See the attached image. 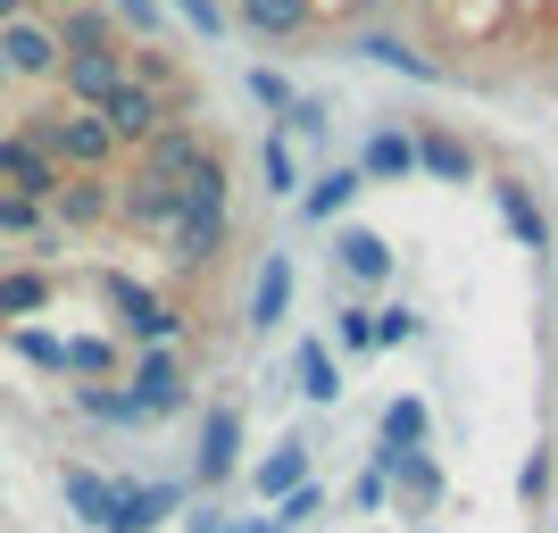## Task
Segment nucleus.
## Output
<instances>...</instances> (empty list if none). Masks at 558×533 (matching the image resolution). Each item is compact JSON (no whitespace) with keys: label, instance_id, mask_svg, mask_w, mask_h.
Returning <instances> with one entry per match:
<instances>
[{"label":"nucleus","instance_id":"nucleus-22","mask_svg":"<svg viewBox=\"0 0 558 533\" xmlns=\"http://www.w3.org/2000/svg\"><path fill=\"white\" fill-rule=\"evenodd\" d=\"M492 209H500V226L525 242V251H550V217H542V201H534V184H517V175H500L492 184Z\"/></svg>","mask_w":558,"mask_h":533},{"label":"nucleus","instance_id":"nucleus-13","mask_svg":"<svg viewBox=\"0 0 558 533\" xmlns=\"http://www.w3.org/2000/svg\"><path fill=\"white\" fill-rule=\"evenodd\" d=\"M184 500H192L184 475H159V484H125V492H117L109 533H159L167 517H184Z\"/></svg>","mask_w":558,"mask_h":533},{"label":"nucleus","instance_id":"nucleus-2","mask_svg":"<svg viewBox=\"0 0 558 533\" xmlns=\"http://www.w3.org/2000/svg\"><path fill=\"white\" fill-rule=\"evenodd\" d=\"M100 301L117 308V334H125L134 350H175L184 342V301H167V292H150V283L100 276Z\"/></svg>","mask_w":558,"mask_h":533},{"label":"nucleus","instance_id":"nucleus-11","mask_svg":"<svg viewBox=\"0 0 558 533\" xmlns=\"http://www.w3.org/2000/svg\"><path fill=\"white\" fill-rule=\"evenodd\" d=\"M242 475V400H217L201 417V450H192V484H233Z\"/></svg>","mask_w":558,"mask_h":533},{"label":"nucleus","instance_id":"nucleus-10","mask_svg":"<svg viewBox=\"0 0 558 533\" xmlns=\"http://www.w3.org/2000/svg\"><path fill=\"white\" fill-rule=\"evenodd\" d=\"M217 159H226V150H217L192 117H184V125H167L150 150H134V167H142V175H159V184H192V175H201V167H217Z\"/></svg>","mask_w":558,"mask_h":533},{"label":"nucleus","instance_id":"nucleus-31","mask_svg":"<svg viewBox=\"0 0 558 533\" xmlns=\"http://www.w3.org/2000/svg\"><path fill=\"white\" fill-rule=\"evenodd\" d=\"M258 175H267V192H276V201H301V192H308L301 150H292L283 134H267V142H258Z\"/></svg>","mask_w":558,"mask_h":533},{"label":"nucleus","instance_id":"nucleus-9","mask_svg":"<svg viewBox=\"0 0 558 533\" xmlns=\"http://www.w3.org/2000/svg\"><path fill=\"white\" fill-rule=\"evenodd\" d=\"M0 59H9V75H17V84H59L68 43H59V25H50V17H17L9 34H0Z\"/></svg>","mask_w":558,"mask_h":533},{"label":"nucleus","instance_id":"nucleus-16","mask_svg":"<svg viewBox=\"0 0 558 533\" xmlns=\"http://www.w3.org/2000/svg\"><path fill=\"white\" fill-rule=\"evenodd\" d=\"M292 251H267L258 258V276H251V301H242V325H251V334H276L283 317H292Z\"/></svg>","mask_w":558,"mask_h":533},{"label":"nucleus","instance_id":"nucleus-24","mask_svg":"<svg viewBox=\"0 0 558 533\" xmlns=\"http://www.w3.org/2000/svg\"><path fill=\"white\" fill-rule=\"evenodd\" d=\"M367 192V175H359V159L350 167H326V175H308V192H301V217L308 226H342V209Z\"/></svg>","mask_w":558,"mask_h":533},{"label":"nucleus","instance_id":"nucleus-1","mask_svg":"<svg viewBox=\"0 0 558 533\" xmlns=\"http://www.w3.org/2000/svg\"><path fill=\"white\" fill-rule=\"evenodd\" d=\"M17 134L43 150V159H59L68 175H109L117 167V134L100 125V109H68V100H34V109H17Z\"/></svg>","mask_w":558,"mask_h":533},{"label":"nucleus","instance_id":"nucleus-34","mask_svg":"<svg viewBox=\"0 0 558 533\" xmlns=\"http://www.w3.org/2000/svg\"><path fill=\"white\" fill-rule=\"evenodd\" d=\"M251 100L267 117H292V109H301V93H292V75H283V68H251Z\"/></svg>","mask_w":558,"mask_h":533},{"label":"nucleus","instance_id":"nucleus-27","mask_svg":"<svg viewBox=\"0 0 558 533\" xmlns=\"http://www.w3.org/2000/svg\"><path fill=\"white\" fill-rule=\"evenodd\" d=\"M292 384H301V400L333 409V400H342V359H333V342H301L292 350Z\"/></svg>","mask_w":558,"mask_h":533},{"label":"nucleus","instance_id":"nucleus-43","mask_svg":"<svg viewBox=\"0 0 558 533\" xmlns=\"http://www.w3.org/2000/svg\"><path fill=\"white\" fill-rule=\"evenodd\" d=\"M184 533H233V525H226L217 509H192V517H184Z\"/></svg>","mask_w":558,"mask_h":533},{"label":"nucleus","instance_id":"nucleus-32","mask_svg":"<svg viewBox=\"0 0 558 533\" xmlns=\"http://www.w3.org/2000/svg\"><path fill=\"white\" fill-rule=\"evenodd\" d=\"M9 350H17V359H34L43 375H68V342H59L50 325H9Z\"/></svg>","mask_w":558,"mask_h":533},{"label":"nucleus","instance_id":"nucleus-29","mask_svg":"<svg viewBox=\"0 0 558 533\" xmlns=\"http://www.w3.org/2000/svg\"><path fill=\"white\" fill-rule=\"evenodd\" d=\"M75 417H93V425H150L142 417V400L125 392V384H75Z\"/></svg>","mask_w":558,"mask_h":533},{"label":"nucleus","instance_id":"nucleus-15","mask_svg":"<svg viewBox=\"0 0 558 533\" xmlns=\"http://www.w3.org/2000/svg\"><path fill=\"white\" fill-rule=\"evenodd\" d=\"M308 467H317V450H308V434H283L276 450H267V459L251 467V492H258V500H267V509H283V500H292V492H301V484H317Z\"/></svg>","mask_w":558,"mask_h":533},{"label":"nucleus","instance_id":"nucleus-12","mask_svg":"<svg viewBox=\"0 0 558 533\" xmlns=\"http://www.w3.org/2000/svg\"><path fill=\"white\" fill-rule=\"evenodd\" d=\"M367 467H375V475H392V492H409V509H442V492H450V475H442L434 450H392V441H375Z\"/></svg>","mask_w":558,"mask_h":533},{"label":"nucleus","instance_id":"nucleus-40","mask_svg":"<svg viewBox=\"0 0 558 533\" xmlns=\"http://www.w3.org/2000/svg\"><path fill=\"white\" fill-rule=\"evenodd\" d=\"M550 475H558L550 441H542V450H525V467H517V500H542V492H550Z\"/></svg>","mask_w":558,"mask_h":533},{"label":"nucleus","instance_id":"nucleus-45","mask_svg":"<svg viewBox=\"0 0 558 533\" xmlns=\"http://www.w3.org/2000/svg\"><path fill=\"white\" fill-rule=\"evenodd\" d=\"M233 533H283L276 517H233Z\"/></svg>","mask_w":558,"mask_h":533},{"label":"nucleus","instance_id":"nucleus-25","mask_svg":"<svg viewBox=\"0 0 558 533\" xmlns=\"http://www.w3.org/2000/svg\"><path fill=\"white\" fill-rule=\"evenodd\" d=\"M233 17L251 25L258 43H292V34L317 25V0H233Z\"/></svg>","mask_w":558,"mask_h":533},{"label":"nucleus","instance_id":"nucleus-21","mask_svg":"<svg viewBox=\"0 0 558 533\" xmlns=\"http://www.w3.org/2000/svg\"><path fill=\"white\" fill-rule=\"evenodd\" d=\"M359 175H367V184H400V175H417V134H409V125H375V134L359 142Z\"/></svg>","mask_w":558,"mask_h":533},{"label":"nucleus","instance_id":"nucleus-38","mask_svg":"<svg viewBox=\"0 0 558 533\" xmlns=\"http://www.w3.org/2000/svg\"><path fill=\"white\" fill-rule=\"evenodd\" d=\"M109 17L134 25L142 43H159V34H167V9H159V0H109Z\"/></svg>","mask_w":558,"mask_h":533},{"label":"nucleus","instance_id":"nucleus-18","mask_svg":"<svg viewBox=\"0 0 558 533\" xmlns=\"http://www.w3.org/2000/svg\"><path fill=\"white\" fill-rule=\"evenodd\" d=\"M333 267H342L359 292H375V283H392V242L375 226H342L333 233Z\"/></svg>","mask_w":558,"mask_h":533},{"label":"nucleus","instance_id":"nucleus-41","mask_svg":"<svg viewBox=\"0 0 558 533\" xmlns=\"http://www.w3.org/2000/svg\"><path fill=\"white\" fill-rule=\"evenodd\" d=\"M317 517H326V484H301V492H292V500L276 509V525L292 533V525H317Z\"/></svg>","mask_w":558,"mask_h":533},{"label":"nucleus","instance_id":"nucleus-19","mask_svg":"<svg viewBox=\"0 0 558 533\" xmlns=\"http://www.w3.org/2000/svg\"><path fill=\"white\" fill-rule=\"evenodd\" d=\"M50 217L75 233H93V226H117V175H68V192L50 201Z\"/></svg>","mask_w":558,"mask_h":533},{"label":"nucleus","instance_id":"nucleus-30","mask_svg":"<svg viewBox=\"0 0 558 533\" xmlns=\"http://www.w3.org/2000/svg\"><path fill=\"white\" fill-rule=\"evenodd\" d=\"M59 43H68V59H93V50H117V17H109V9H84V0H75L68 17H59Z\"/></svg>","mask_w":558,"mask_h":533},{"label":"nucleus","instance_id":"nucleus-42","mask_svg":"<svg viewBox=\"0 0 558 533\" xmlns=\"http://www.w3.org/2000/svg\"><path fill=\"white\" fill-rule=\"evenodd\" d=\"M350 500H359V509H384V500H392V475H375V467H367V475H359V484H350Z\"/></svg>","mask_w":558,"mask_h":533},{"label":"nucleus","instance_id":"nucleus-14","mask_svg":"<svg viewBox=\"0 0 558 533\" xmlns=\"http://www.w3.org/2000/svg\"><path fill=\"white\" fill-rule=\"evenodd\" d=\"M233 242V209H184V226L167 233V258L184 267V276H201V267H217Z\"/></svg>","mask_w":558,"mask_h":533},{"label":"nucleus","instance_id":"nucleus-17","mask_svg":"<svg viewBox=\"0 0 558 533\" xmlns=\"http://www.w3.org/2000/svg\"><path fill=\"white\" fill-rule=\"evenodd\" d=\"M417 175H434V184H475V175H484V150L466 134H450V125H417Z\"/></svg>","mask_w":558,"mask_h":533},{"label":"nucleus","instance_id":"nucleus-37","mask_svg":"<svg viewBox=\"0 0 558 533\" xmlns=\"http://www.w3.org/2000/svg\"><path fill=\"white\" fill-rule=\"evenodd\" d=\"M43 201H17V192H0V242H25V233H43Z\"/></svg>","mask_w":558,"mask_h":533},{"label":"nucleus","instance_id":"nucleus-33","mask_svg":"<svg viewBox=\"0 0 558 533\" xmlns=\"http://www.w3.org/2000/svg\"><path fill=\"white\" fill-rule=\"evenodd\" d=\"M367 350H375V308L342 301L333 308V359H367Z\"/></svg>","mask_w":558,"mask_h":533},{"label":"nucleus","instance_id":"nucleus-3","mask_svg":"<svg viewBox=\"0 0 558 533\" xmlns=\"http://www.w3.org/2000/svg\"><path fill=\"white\" fill-rule=\"evenodd\" d=\"M100 125L117 134V150H150V142H159L167 125H184V109H175L167 93H150V84H125V93H109Z\"/></svg>","mask_w":558,"mask_h":533},{"label":"nucleus","instance_id":"nucleus-47","mask_svg":"<svg viewBox=\"0 0 558 533\" xmlns=\"http://www.w3.org/2000/svg\"><path fill=\"white\" fill-rule=\"evenodd\" d=\"M9 84H17V75H9V59H0V100H9Z\"/></svg>","mask_w":558,"mask_h":533},{"label":"nucleus","instance_id":"nucleus-23","mask_svg":"<svg viewBox=\"0 0 558 533\" xmlns=\"http://www.w3.org/2000/svg\"><path fill=\"white\" fill-rule=\"evenodd\" d=\"M59 301V276L50 267H0V325H25Z\"/></svg>","mask_w":558,"mask_h":533},{"label":"nucleus","instance_id":"nucleus-46","mask_svg":"<svg viewBox=\"0 0 558 533\" xmlns=\"http://www.w3.org/2000/svg\"><path fill=\"white\" fill-rule=\"evenodd\" d=\"M17 17H25V0H0V34H9Z\"/></svg>","mask_w":558,"mask_h":533},{"label":"nucleus","instance_id":"nucleus-7","mask_svg":"<svg viewBox=\"0 0 558 533\" xmlns=\"http://www.w3.org/2000/svg\"><path fill=\"white\" fill-rule=\"evenodd\" d=\"M350 59H375V68H392V75H409V84H450V68L434 59V50H417L409 34H392V25H350Z\"/></svg>","mask_w":558,"mask_h":533},{"label":"nucleus","instance_id":"nucleus-4","mask_svg":"<svg viewBox=\"0 0 558 533\" xmlns=\"http://www.w3.org/2000/svg\"><path fill=\"white\" fill-rule=\"evenodd\" d=\"M125 392L142 400V417L159 425V417H184V409H192V375H184V359H175V350H134Z\"/></svg>","mask_w":558,"mask_h":533},{"label":"nucleus","instance_id":"nucleus-36","mask_svg":"<svg viewBox=\"0 0 558 533\" xmlns=\"http://www.w3.org/2000/svg\"><path fill=\"white\" fill-rule=\"evenodd\" d=\"M400 342H417V308L384 301V308H375V350H400Z\"/></svg>","mask_w":558,"mask_h":533},{"label":"nucleus","instance_id":"nucleus-28","mask_svg":"<svg viewBox=\"0 0 558 533\" xmlns=\"http://www.w3.org/2000/svg\"><path fill=\"white\" fill-rule=\"evenodd\" d=\"M375 441H392V450H425L434 441V409L417 392H392L384 400V417H375Z\"/></svg>","mask_w":558,"mask_h":533},{"label":"nucleus","instance_id":"nucleus-35","mask_svg":"<svg viewBox=\"0 0 558 533\" xmlns=\"http://www.w3.org/2000/svg\"><path fill=\"white\" fill-rule=\"evenodd\" d=\"M159 9H175V17L192 25V34H201V43H226V9H217V0H159Z\"/></svg>","mask_w":558,"mask_h":533},{"label":"nucleus","instance_id":"nucleus-6","mask_svg":"<svg viewBox=\"0 0 558 533\" xmlns=\"http://www.w3.org/2000/svg\"><path fill=\"white\" fill-rule=\"evenodd\" d=\"M117 226L125 233H175L184 226V184H159V175H117Z\"/></svg>","mask_w":558,"mask_h":533},{"label":"nucleus","instance_id":"nucleus-26","mask_svg":"<svg viewBox=\"0 0 558 533\" xmlns=\"http://www.w3.org/2000/svg\"><path fill=\"white\" fill-rule=\"evenodd\" d=\"M125 367H134V359H125L109 334H68V375L75 384H125Z\"/></svg>","mask_w":558,"mask_h":533},{"label":"nucleus","instance_id":"nucleus-5","mask_svg":"<svg viewBox=\"0 0 558 533\" xmlns=\"http://www.w3.org/2000/svg\"><path fill=\"white\" fill-rule=\"evenodd\" d=\"M125 84H134V43L59 68V100H68V109H109V93H125Z\"/></svg>","mask_w":558,"mask_h":533},{"label":"nucleus","instance_id":"nucleus-8","mask_svg":"<svg viewBox=\"0 0 558 533\" xmlns=\"http://www.w3.org/2000/svg\"><path fill=\"white\" fill-rule=\"evenodd\" d=\"M0 192H17V201H43V209H50V201L68 192V167L43 159L17 125H0Z\"/></svg>","mask_w":558,"mask_h":533},{"label":"nucleus","instance_id":"nucleus-39","mask_svg":"<svg viewBox=\"0 0 558 533\" xmlns=\"http://www.w3.org/2000/svg\"><path fill=\"white\" fill-rule=\"evenodd\" d=\"M326 125H333V109H326V100H308V93H301V109L283 117L276 134H283V142H317V134H326Z\"/></svg>","mask_w":558,"mask_h":533},{"label":"nucleus","instance_id":"nucleus-44","mask_svg":"<svg viewBox=\"0 0 558 533\" xmlns=\"http://www.w3.org/2000/svg\"><path fill=\"white\" fill-rule=\"evenodd\" d=\"M68 9H75V0H25V17H50V25L68 17Z\"/></svg>","mask_w":558,"mask_h":533},{"label":"nucleus","instance_id":"nucleus-20","mask_svg":"<svg viewBox=\"0 0 558 533\" xmlns=\"http://www.w3.org/2000/svg\"><path fill=\"white\" fill-rule=\"evenodd\" d=\"M59 492H68V517L75 525H93V533H109V517H117V475H100V467H59Z\"/></svg>","mask_w":558,"mask_h":533}]
</instances>
